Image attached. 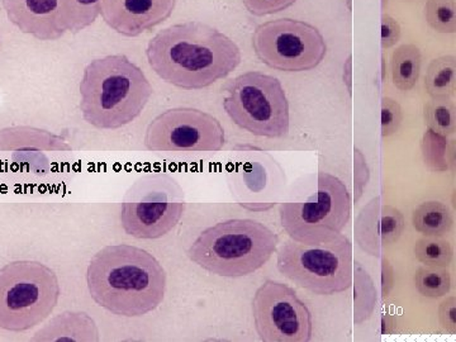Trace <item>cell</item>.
<instances>
[{"mask_svg":"<svg viewBox=\"0 0 456 342\" xmlns=\"http://www.w3.org/2000/svg\"><path fill=\"white\" fill-rule=\"evenodd\" d=\"M147 60L159 77L185 90L207 88L241 62V51L224 33L200 22L164 28L147 45Z\"/></svg>","mask_w":456,"mask_h":342,"instance_id":"6da1fadb","label":"cell"},{"mask_svg":"<svg viewBox=\"0 0 456 342\" xmlns=\"http://www.w3.org/2000/svg\"><path fill=\"white\" fill-rule=\"evenodd\" d=\"M86 281L95 303L116 316H145L163 303L167 292L163 265L131 245L102 248L90 261Z\"/></svg>","mask_w":456,"mask_h":342,"instance_id":"7a4b0ae2","label":"cell"},{"mask_svg":"<svg viewBox=\"0 0 456 342\" xmlns=\"http://www.w3.org/2000/svg\"><path fill=\"white\" fill-rule=\"evenodd\" d=\"M80 110L99 130H117L145 110L152 86L145 73L125 55L93 60L80 83Z\"/></svg>","mask_w":456,"mask_h":342,"instance_id":"3957f363","label":"cell"},{"mask_svg":"<svg viewBox=\"0 0 456 342\" xmlns=\"http://www.w3.org/2000/svg\"><path fill=\"white\" fill-rule=\"evenodd\" d=\"M349 189L331 174L305 176L279 207L281 227L294 241H329L340 235L351 218Z\"/></svg>","mask_w":456,"mask_h":342,"instance_id":"277c9868","label":"cell"},{"mask_svg":"<svg viewBox=\"0 0 456 342\" xmlns=\"http://www.w3.org/2000/svg\"><path fill=\"white\" fill-rule=\"evenodd\" d=\"M278 244L277 233L265 224L236 218L204 230L189 248L188 256L218 277L241 278L263 268Z\"/></svg>","mask_w":456,"mask_h":342,"instance_id":"5b68a950","label":"cell"},{"mask_svg":"<svg viewBox=\"0 0 456 342\" xmlns=\"http://www.w3.org/2000/svg\"><path fill=\"white\" fill-rule=\"evenodd\" d=\"M59 279L40 261L20 260L0 269V329L22 332L40 325L59 302Z\"/></svg>","mask_w":456,"mask_h":342,"instance_id":"8992f818","label":"cell"},{"mask_svg":"<svg viewBox=\"0 0 456 342\" xmlns=\"http://www.w3.org/2000/svg\"><path fill=\"white\" fill-rule=\"evenodd\" d=\"M279 272L317 296L346 292L353 285V244L347 236L308 244L290 239L278 250Z\"/></svg>","mask_w":456,"mask_h":342,"instance_id":"52a82bcc","label":"cell"},{"mask_svg":"<svg viewBox=\"0 0 456 342\" xmlns=\"http://www.w3.org/2000/svg\"><path fill=\"white\" fill-rule=\"evenodd\" d=\"M224 93V110L240 128L266 139L287 136L289 102L277 77L250 71L231 80Z\"/></svg>","mask_w":456,"mask_h":342,"instance_id":"ba28073f","label":"cell"},{"mask_svg":"<svg viewBox=\"0 0 456 342\" xmlns=\"http://www.w3.org/2000/svg\"><path fill=\"white\" fill-rule=\"evenodd\" d=\"M184 191L169 174H146L123 198L121 224L126 233L140 240L164 237L182 220Z\"/></svg>","mask_w":456,"mask_h":342,"instance_id":"9c48e42d","label":"cell"},{"mask_svg":"<svg viewBox=\"0 0 456 342\" xmlns=\"http://www.w3.org/2000/svg\"><path fill=\"white\" fill-rule=\"evenodd\" d=\"M253 47L261 62L284 73L310 71L323 61L327 53L325 38L317 27L290 18L257 26Z\"/></svg>","mask_w":456,"mask_h":342,"instance_id":"30bf717a","label":"cell"},{"mask_svg":"<svg viewBox=\"0 0 456 342\" xmlns=\"http://www.w3.org/2000/svg\"><path fill=\"white\" fill-rule=\"evenodd\" d=\"M145 146L152 152H217L224 146V130L203 110L173 108L150 123Z\"/></svg>","mask_w":456,"mask_h":342,"instance_id":"8fae6325","label":"cell"},{"mask_svg":"<svg viewBox=\"0 0 456 342\" xmlns=\"http://www.w3.org/2000/svg\"><path fill=\"white\" fill-rule=\"evenodd\" d=\"M255 330L261 341L308 342L314 334L312 314L292 288L264 281L253 299Z\"/></svg>","mask_w":456,"mask_h":342,"instance_id":"7c38bea8","label":"cell"},{"mask_svg":"<svg viewBox=\"0 0 456 342\" xmlns=\"http://www.w3.org/2000/svg\"><path fill=\"white\" fill-rule=\"evenodd\" d=\"M244 154L228 164L227 182L242 208L265 212L281 202L287 188L283 167L273 156L256 147H241Z\"/></svg>","mask_w":456,"mask_h":342,"instance_id":"4fadbf2b","label":"cell"},{"mask_svg":"<svg viewBox=\"0 0 456 342\" xmlns=\"http://www.w3.org/2000/svg\"><path fill=\"white\" fill-rule=\"evenodd\" d=\"M8 20L40 41H55L70 29L71 0H3Z\"/></svg>","mask_w":456,"mask_h":342,"instance_id":"5bb4252c","label":"cell"},{"mask_svg":"<svg viewBox=\"0 0 456 342\" xmlns=\"http://www.w3.org/2000/svg\"><path fill=\"white\" fill-rule=\"evenodd\" d=\"M403 231V215L380 197L365 204L354 224L356 245L374 257H382L401 239Z\"/></svg>","mask_w":456,"mask_h":342,"instance_id":"9a60e30c","label":"cell"},{"mask_svg":"<svg viewBox=\"0 0 456 342\" xmlns=\"http://www.w3.org/2000/svg\"><path fill=\"white\" fill-rule=\"evenodd\" d=\"M176 0H102L101 14L113 31L137 37L173 14Z\"/></svg>","mask_w":456,"mask_h":342,"instance_id":"2e32d148","label":"cell"},{"mask_svg":"<svg viewBox=\"0 0 456 342\" xmlns=\"http://www.w3.org/2000/svg\"><path fill=\"white\" fill-rule=\"evenodd\" d=\"M33 340L99 341V331L94 320L84 312H65L50 321Z\"/></svg>","mask_w":456,"mask_h":342,"instance_id":"e0dca14e","label":"cell"},{"mask_svg":"<svg viewBox=\"0 0 456 342\" xmlns=\"http://www.w3.org/2000/svg\"><path fill=\"white\" fill-rule=\"evenodd\" d=\"M421 51L416 45H402L391 57L393 84L402 92L415 88L421 73Z\"/></svg>","mask_w":456,"mask_h":342,"instance_id":"ac0fdd59","label":"cell"},{"mask_svg":"<svg viewBox=\"0 0 456 342\" xmlns=\"http://www.w3.org/2000/svg\"><path fill=\"white\" fill-rule=\"evenodd\" d=\"M412 224L424 236H444L452 231L454 218L446 204L430 200L419 204L413 211Z\"/></svg>","mask_w":456,"mask_h":342,"instance_id":"d6986e66","label":"cell"},{"mask_svg":"<svg viewBox=\"0 0 456 342\" xmlns=\"http://www.w3.org/2000/svg\"><path fill=\"white\" fill-rule=\"evenodd\" d=\"M455 141L448 136L428 130L421 140V154L424 163L432 173H446L454 169Z\"/></svg>","mask_w":456,"mask_h":342,"instance_id":"ffe728a7","label":"cell"},{"mask_svg":"<svg viewBox=\"0 0 456 342\" xmlns=\"http://www.w3.org/2000/svg\"><path fill=\"white\" fill-rule=\"evenodd\" d=\"M354 323L362 325L374 314L378 296L373 279L367 270L355 261L353 265Z\"/></svg>","mask_w":456,"mask_h":342,"instance_id":"44dd1931","label":"cell"},{"mask_svg":"<svg viewBox=\"0 0 456 342\" xmlns=\"http://www.w3.org/2000/svg\"><path fill=\"white\" fill-rule=\"evenodd\" d=\"M456 86L455 56H441L428 66L425 88L431 98L452 97Z\"/></svg>","mask_w":456,"mask_h":342,"instance_id":"7402d4cb","label":"cell"},{"mask_svg":"<svg viewBox=\"0 0 456 342\" xmlns=\"http://www.w3.org/2000/svg\"><path fill=\"white\" fill-rule=\"evenodd\" d=\"M425 122L428 130L450 136L456 130V108L450 97L432 98L425 104Z\"/></svg>","mask_w":456,"mask_h":342,"instance_id":"603a6c76","label":"cell"},{"mask_svg":"<svg viewBox=\"0 0 456 342\" xmlns=\"http://www.w3.org/2000/svg\"><path fill=\"white\" fill-rule=\"evenodd\" d=\"M415 284L426 298H441L452 289V277L445 268L424 265L417 269Z\"/></svg>","mask_w":456,"mask_h":342,"instance_id":"cb8c5ba5","label":"cell"},{"mask_svg":"<svg viewBox=\"0 0 456 342\" xmlns=\"http://www.w3.org/2000/svg\"><path fill=\"white\" fill-rule=\"evenodd\" d=\"M415 254L419 263L428 266L448 268L452 264L454 251L446 240L439 236H425L415 245Z\"/></svg>","mask_w":456,"mask_h":342,"instance_id":"d4e9b609","label":"cell"},{"mask_svg":"<svg viewBox=\"0 0 456 342\" xmlns=\"http://www.w3.org/2000/svg\"><path fill=\"white\" fill-rule=\"evenodd\" d=\"M425 17L435 31L452 35L456 31L455 0H428Z\"/></svg>","mask_w":456,"mask_h":342,"instance_id":"484cf974","label":"cell"},{"mask_svg":"<svg viewBox=\"0 0 456 342\" xmlns=\"http://www.w3.org/2000/svg\"><path fill=\"white\" fill-rule=\"evenodd\" d=\"M71 23L69 31L77 33L93 25L101 14L102 0H71Z\"/></svg>","mask_w":456,"mask_h":342,"instance_id":"4316f807","label":"cell"},{"mask_svg":"<svg viewBox=\"0 0 456 342\" xmlns=\"http://www.w3.org/2000/svg\"><path fill=\"white\" fill-rule=\"evenodd\" d=\"M403 121V112L398 102L389 97L382 99V136L389 137L397 134Z\"/></svg>","mask_w":456,"mask_h":342,"instance_id":"83f0119b","label":"cell"},{"mask_svg":"<svg viewBox=\"0 0 456 342\" xmlns=\"http://www.w3.org/2000/svg\"><path fill=\"white\" fill-rule=\"evenodd\" d=\"M297 0H242L248 13L256 17L270 16L292 7Z\"/></svg>","mask_w":456,"mask_h":342,"instance_id":"f1b7e54d","label":"cell"},{"mask_svg":"<svg viewBox=\"0 0 456 342\" xmlns=\"http://www.w3.org/2000/svg\"><path fill=\"white\" fill-rule=\"evenodd\" d=\"M369 179H370V170L365 160V156L359 149L354 150V194H355V203L362 196L364 188L367 187Z\"/></svg>","mask_w":456,"mask_h":342,"instance_id":"f546056e","label":"cell"},{"mask_svg":"<svg viewBox=\"0 0 456 342\" xmlns=\"http://www.w3.org/2000/svg\"><path fill=\"white\" fill-rule=\"evenodd\" d=\"M440 325L450 335L456 334V298L449 297L439 307Z\"/></svg>","mask_w":456,"mask_h":342,"instance_id":"4dcf8cb0","label":"cell"},{"mask_svg":"<svg viewBox=\"0 0 456 342\" xmlns=\"http://www.w3.org/2000/svg\"><path fill=\"white\" fill-rule=\"evenodd\" d=\"M401 38V26L395 18L383 14L382 16V49L388 50L395 46Z\"/></svg>","mask_w":456,"mask_h":342,"instance_id":"1f68e13d","label":"cell"},{"mask_svg":"<svg viewBox=\"0 0 456 342\" xmlns=\"http://www.w3.org/2000/svg\"><path fill=\"white\" fill-rule=\"evenodd\" d=\"M380 285H382V297L383 298H387L391 293L393 283H395V272H393V268L389 261L387 259H382V281H380Z\"/></svg>","mask_w":456,"mask_h":342,"instance_id":"d6a6232c","label":"cell"},{"mask_svg":"<svg viewBox=\"0 0 456 342\" xmlns=\"http://www.w3.org/2000/svg\"><path fill=\"white\" fill-rule=\"evenodd\" d=\"M344 83L346 84L347 90L351 94V90H353V57L351 56L344 65Z\"/></svg>","mask_w":456,"mask_h":342,"instance_id":"836d02e7","label":"cell"}]
</instances>
